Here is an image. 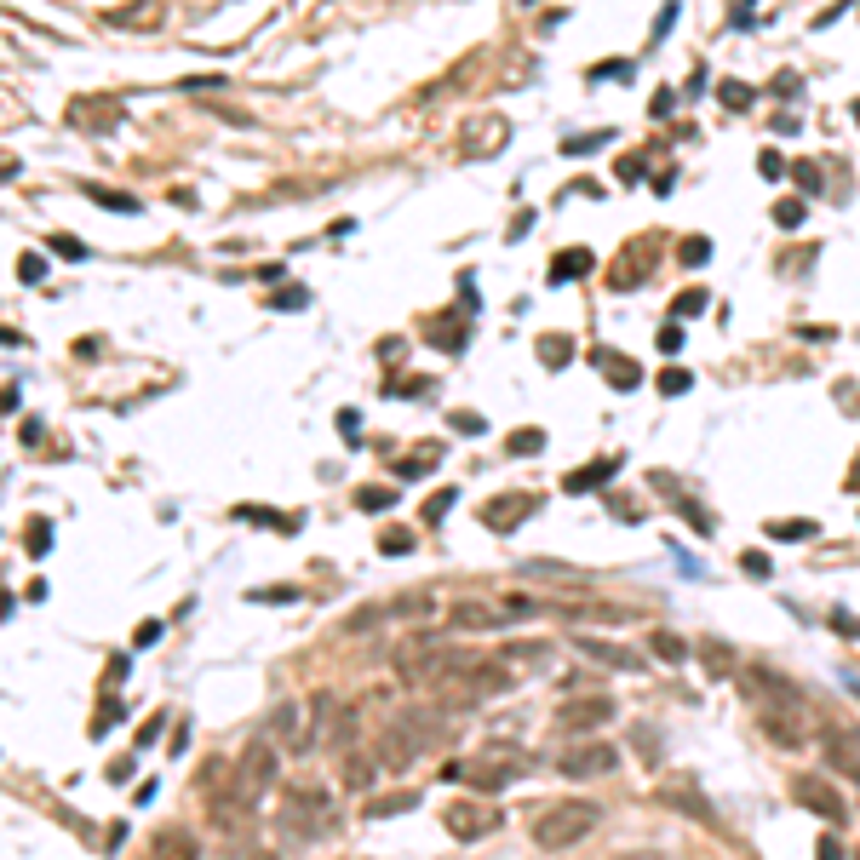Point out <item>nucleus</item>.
<instances>
[{
	"label": "nucleus",
	"mask_w": 860,
	"mask_h": 860,
	"mask_svg": "<svg viewBox=\"0 0 860 860\" xmlns=\"http://www.w3.org/2000/svg\"><path fill=\"white\" fill-rule=\"evenodd\" d=\"M700 654H706V660H700V665H706V671H729V648H723V643H700Z\"/></svg>",
	"instance_id": "nucleus-42"
},
{
	"label": "nucleus",
	"mask_w": 860,
	"mask_h": 860,
	"mask_svg": "<svg viewBox=\"0 0 860 860\" xmlns=\"http://www.w3.org/2000/svg\"><path fill=\"white\" fill-rule=\"evenodd\" d=\"M740 568H746V574H757V579H769V574H774L769 556H757V551H746V556H740Z\"/></svg>",
	"instance_id": "nucleus-51"
},
{
	"label": "nucleus",
	"mask_w": 860,
	"mask_h": 860,
	"mask_svg": "<svg viewBox=\"0 0 860 860\" xmlns=\"http://www.w3.org/2000/svg\"><path fill=\"white\" fill-rule=\"evenodd\" d=\"M648 648L660 654V660H683V654H688V643H683L677 631H654V637H648Z\"/></svg>",
	"instance_id": "nucleus-28"
},
{
	"label": "nucleus",
	"mask_w": 860,
	"mask_h": 860,
	"mask_svg": "<svg viewBox=\"0 0 860 860\" xmlns=\"http://www.w3.org/2000/svg\"><path fill=\"white\" fill-rule=\"evenodd\" d=\"M275 780V746H264V740H252L247 752L236 757V780H229V792L241 797V803H259V792Z\"/></svg>",
	"instance_id": "nucleus-6"
},
{
	"label": "nucleus",
	"mask_w": 860,
	"mask_h": 860,
	"mask_svg": "<svg viewBox=\"0 0 860 860\" xmlns=\"http://www.w3.org/2000/svg\"><path fill=\"white\" fill-rule=\"evenodd\" d=\"M700 310H706V287H683V293H677V322L700 316Z\"/></svg>",
	"instance_id": "nucleus-31"
},
{
	"label": "nucleus",
	"mask_w": 860,
	"mask_h": 860,
	"mask_svg": "<svg viewBox=\"0 0 860 860\" xmlns=\"http://www.w3.org/2000/svg\"><path fill=\"white\" fill-rule=\"evenodd\" d=\"M447 774H465V780L488 797V792H500V786H511L516 774H523V757H516L511 746H488L476 763H459V769H447Z\"/></svg>",
	"instance_id": "nucleus-4"
},
{
	"label": "nucleus",
	"mask_w": 860,
	"mask_h": 860,
	"mask_svg": "<svg viewBox=\"0 0 860 860\" xmlns=\"http://www.w3.org/2000/svg\"><path fill=\"white\" fill-rule=\"evenodd\" d=\"M539 447H545V430H534V425L511 436V453H539Z\"/></svg>",
	"instance_id": "nucleus-41"
},
{
	"label": "nucleus",
	"mask_w": 860,
	"mask_h": 860,
	"mask_svg": "<svg viewBox=\"0 0 860 860\" xmlns=\"http://www.w3.org/2000/svg\"><path fill=\"white\" fill-rule=\"evenodd\" d=\"M465 316H470V310H459V316H442V322H436V338H430V345L459 350V345H465Z\"/></svg>",
	"instance_id": "nucleus-25"
},
{
	"label": "nucleus",
	"mask_w": 860,
	"mask_h": 860,
	"mask_svg": "<svg viewBox=\"0 0 860 860\" xmlns=\"http://www.w3.org/2000/svg\"><path fill=\"white\" fill-rule=\"evenodd\" d=\"M574 648L579 654H591L597 665H620V671H637V660L625 648H614V643H597V637H574Z\"/></svg>",
	"instance_id": "nucleus-22"
},
{
	"label": "nucleus",
	"mask_w": 860,
	"mask_h": 860,
	"mask_svg": "<svg viewBox=\"0 0 860 860\" xmlns=\"http://www.w3.org/2000/svg\"><path fill=\"white\" fill-rule=\"evenodd\" d=\"M161 849L155 855H167V860H196V849H190V832H167V838H155Z\"/></svg>",
	"instance_id": "nucleus-29"
},
{
	"label": "nucleus",
	"mask_w": 860,
	"mask_h": 860,
	"mask_svg": "<svg viewBox=\"0 0 860 860\" xmlns=\"http://www.w3.org/2000/svg\"><path fill=\"white\" fill-rule=\"evenodd\" d=\"M442 826H447V838H459V843H482L493 826H500V809L482 803V797H453V803L442 809Z\"/></svg>",
	"instance_id": "nucleus-5"
},
{
	"label": "nucleus",
	"mask_w": 860,
	"mask_h": 860,
	"mask_svg": "<svg viewBox=\"0 0 860 860\" xmlns=\"http://www.w3.org/2000/svg\"><path fill=\"white\" fill-rule=\"evenodd\" d=\"M815 860H843V843H838V838H820V849H815Z\"/></svg>",
	"instance_id": "nucleus-54"
},
{
	"label": "nucleus",
	"mask_w": 860,
	"mask_h": 860,
	"mask_svg": "<svg viewBox=\"0 0 860 860\" xmlns=\"http://www.w3.org/2000/svg\"><path fill=\"white\" fill-rule=\"evenodd\" d=\"M534 511H539L534 493H500V500L482 505V523H488L493 534H511V528H516V523H528Z\"/></svg>",
	"instance_id": "nucleus-13"
},
{
	"label": "nucleus",
	"mask_w": 860,
	"mask_h": 860,
	"mask_svg": "<svg viewBox=\"0 0 860 860\" xmlns=\"http://www.w3.org/2000/svg\"><path fill=\"white\" fill-rule=\"evenodd\" d=\"M631 75H637V69L625 64V58H614V64H597V69H591V81H631Z\"/></svg>",
	"instance_id": "nucleus-36"
},
{
	"label": "nucleus",
	"mask_w": 860,
	"mask_h": 860,
	"mask_svg": "<svg viewBox=\"0 0 860 860\" xmlns=\"http://www.w3.org/2000/svg\"><path fill=\"white\" fill-rule=\"evenodd\" d=\"M41 275H46V259H41V252H23V259H18V282H41Z\"/></svg>",
	"instance_id": "nucleus-43"
},
{
	"label": "nucleus",
	"mask_w": 860,
	"mask_h": 860,
	"mask_svg": "<svg viewBox=\"0 0 860 860\" xmlns=\"http://www.w3.org/2000/svg\"><path fill=\"white\" fill-rule=\"evenodd\" d=\"M688 384H694V379H688L683 368H665V373H660V396H683Z\"/></svg>",
	"instance_id": "nucleus-39"
},
{
	"label": "nucleus",
	"mask_w": 860,
	"mask_h": 860,
	"mask_svg": "<svg viewBox=\"0 0 860 860\" xmlns=\"http://www.w3.org/2000/svg\"><path fill=\"white\" fill-rule=\"evenodd\" d=\"M402 809H414V797H379V803H368V820H384V815H402Z\"/></svg>",
	"instance_id": "nucleus-35"
},
{
	"label": "nucleus",
	"mask_w": 860,
	"mask_h": 860,
	"mask_svg": "<svg viewBox=\"0 0 860 860\" xmlns=\"http://www.w3.org/2000/svg\"><path fill=\"white\" fill-rule=\"evenodd\" d=\"M591 361H597V368L608 373V384H614V391H631V384L643 379V368H637L631 356H614V350H597V356H591Z\"/></svg>",
	"instance_id": "nucleus-18"
},
{
	"label": "nucleus",
	"mask_w": 860,
	"mask_h": 860,
	"mask_svg": "<svg viewBox=\"0 0 860 860\" xmlns=\"http://www.w3.org/2000/svg\"><path fill=\"white\" fill-rule=\"evenodd\" d=\"M505 138H511V127H505L500 115H488V120H470V127H465V138H459V143H465V155H493Z\"/></svg>",
	"instance_id": "nucleus-15"
},
{
	"label": "nucleus",
	"mask_w": 860,
	"mask_h": 860,
	"mask_svg": "<svg viewBox=\"0 0 860 860\" xmlns=\"http://www.w3.org/2000/svg\"><path fill=\"white\" fill-rule=\"evenodd\" d=\"M322 826H327V797L322 792H293L282 803V832L287 838L298 832V843H305V838H316Z\"/></svg>",
	"instance_id": "nucleus-8"
},
{
	"label": "nucleus",
	"mask_w": 860,
	"mask_h": 860,
	"mask_svg": "<svg viewBox=\"0 0 860 860\" xmlns=\"http://www.w3.org/2000/svg\"><path fill=\"white\" fill-rule=\"evenodd\" d=\"M803 201H780V207H774V224H780V229H797V224H803Z\"/></svg>",
	"instance_id": "nucleus-38"
},
{
	"label": "nucleus",
	"mask_w": 860,
	"mask_h": 860,
	"mask_svg": "<svg viewBox=\"0 0 860 860\" xmlns=\"http://www.w3.org/2000/svg\"><path fill=\"white\" fill-rule=\"evenodd\" d=\"M155 860H161V855H155Z\"/></svg>",
	"instance_id": "nucleus-59"
},
{
	"label": "nucleus",
	"mask_w": 860,
	"mask_h": 860,
	"mask_svg": "<svg viewBox=\"0 0 860 860\" xmlns=\"http://www.w3.org/2000/svg\"><path fill=\"white\" fill-rule=\"evenodd\" d=\"M591 270H597V259H591L585 247L556 252V259H551V282H579V275H591Z\"/></svg>",
	"instance_id": "nucleus-21"
},
{
	"label": "nucleus",
	"mask_w": 860,
	"mask_h": 860,
	"mask_svg": "<svg viewBox=\"0 0 860 860\" xmlns=\"http://www.w3.org/2000/svg\"><path fill=\"white\" fill-rule=\"evenodd\" d=\"M614 470H620V459H591V465L568 470V476H562V488H568V493H597L602 482L614 476Z\"/></svg>",
	"instance_id": "nucleus-17"
},
{
	"label": "nucleus",
	"mask_w": 860,
	"mask_h": 860,
	"mask_svg": "<svg viewBox=\"0 0 860 860\" xmlns=\"http://www.w3.org/2000/svg\"><path fill=\"white\" fill-rule=\"evenodd\" d=\"M637 178H643V155H625V161H620V184H637Z\"/></svg>",
	"instance_id": "nucleus-52"
},
{
	"label": "nucleus",
	"mask_w": 860,
	"mask_h": 860,
	"mask_svg": "<svg viewBox=\"0 0 860 860\" xmlns=\"http://www.w3.org/2000/svg\"><path fill=\"white\" fill-rule=\"evenodd\" d=\"M792 178L803 184V196H820V173H815L809 161H797V167H792Z\"/></svg>",
	"instance_id": "nucleus-47"
},
{
	"label": "nucleus",
	"mask_w": 860,
	"mask_h": 860,
	"mask_svg": "<svg viewBox=\"0 0 860 860\" xmlns=\"http://www.w3.org/2000/svg\"><path fill=\"white\" fill-rule=\"evenodd\" d=\"M87 196L98 201V207H115V213H138V201H132L127 190H98V184H87Z\"/></svg>",
	"instance_id": "nucleus-27"
},
{
	"label": "nucleus",
	"mask_w": 860,
	"mask_h": 860,
	"mask_svg": "<svg viewBox=\"0 0 860 860\" xmlns=\"http://www.w3.org/2000/svg\"><path fill=\"white\" fill-rule=\"evenodd\" d=\"M654 345H660V356H677V350L688 345V333H683V322H665L660 327V338H654Z\"/></svg>",
	"instance_id": "nucleus-32"
},
{
	"label": "nucleus",
	"mask_w": 860,
	"mask_h": 860,
	"mask_svg": "<svg viewBox=\"0 0 860 860\" xmlns=\"http://www.w3.org/2000/svg\"><path fill=\"white\" fill-rule=\"evenodd\" d=\"M797 803H803L809 815H820L826 826H843V820H849V803H843L838 786L820 780V774H803V780H797Z\"/></svg>",
	"instance_id": "nucleus-9"
},
{
	"label": "nucleus",
	"mask_w": 860,
	"mask_h": 860,
	"mask_svg": "<svg viewBox=\"0 0 860 860\" xmlns=\"http://www.w3.org/2000/svg\"><path fill=\"white\" fill-rule=\"evenodd\" d=\"M447 511H453V488H442V493L425 500V523H436V516H447Z\"/></svg>",
	"instance_id": "nucleus-44"
},
{
	"label": "nucleus",
	"mask_w": 860,
	"mask_h": 860,
	"mask_svg": "<svg viewBox=\"0 0 860 860\" xmlns=\"http://www.w3.org/2000/svg\"><path fill=\"white\" fill-rule=\"evenodd\" d=\"M391 500H396L391 488H361V493H356V505H361V511H391Z\"/></svg>",
	"instance_id": "nucleus-34"
},
{
	"label": "nucleus",
	"mask_w": 860,
	"mask_h": 860,
	"mask_svg": "<svg viewBox=\"0 0 860 860\" xmlns=\"http://www.w3.org/2000/svg\"><path fill=\"white\" fill-rule=\"evenodd\" d=\"M69 120H75V127H87V132H109V127H120V104H109V98H81L75 109H69Z\"/></svg>",
	"instance_id": "nucleus-16"
},
{
	"label": "nucleus",
	"mask_w": 860,
	"mask_h": 860,
	"mask_svg": "<svg viewBox=\"0 0 860 860\" xmlns=\"http://www.w3.org/2000/svg\"><path fill=\"white\" fill-rule=\"evenodd\" d=\"M270 734H275L282 746H293V752L316 746V734L305 729V706H275V711H270Z\"/></svg>",
	"instance_id": "nucleus-14"
},
{
	"label": "nucleus",
	"mask_w": 860,
	"mask_h": 860,
	"mask_svg": "<svg viewBox=\"0 0 860 860\" xmlns=\"http://www.w3.org/2000/svg\"><path fill=\"white\" fill-rule=\"evenodd\" d=\"M608 723H614V700H602V694L568 700V706L556 711V729H568V734H591V729H608Z\"/></svg>",
	"instance_id": "nucleus-11"
},
{
	"label": "nucleus",
	"mask_w": 860,
	"mask_h": 860,
	"mask_svg": "<svg viewBox=\"0 0 860 860\" xmlns=\"http://www.w3.org/2000/svg\"><path fill=\"white\" fill-rule=\"evenodd\" d=\"M556 769H562L568 780H602V774L620 769V746H608V740H585V746H574V752L556 757Z\"/></svg>",
	"instance_id": "nucleus-7"
},
{
	"label": "nucleus",
	"mask_w": 860,
	"mask_h": 860,
	"mask_svg": "<svg viewBox=\"0 0 860 860\" xmlns=\"http://www.w3.org/2000/svg\"><path fill=\"white\" fill-rule=\"evenodd\" d=\"M855 860H860V855H855Z\"/></svg>",
	"instance_id": "nucleus-60"
},
{
	"label": "nucleus",
	"mask_w": 860,
	"mask_h": 860,
	"mask_svg": "<svg viewBox=\"0 0 860 860\" xmlns=\"http://www.w3.org/2000/svg\"><path fill=\"white\" fill-rule=\"evenodd\" d=\"M338 774H345V786H350V792H361V786H368V780H373V774H379V757H361V752H345V769H338Z\"/></svg>",
	"instance_id": "nucleus-23"
},
{
	"label": "nucleus",
	"mask_w": 860,
	"mask_h": 860,
	"mask_svg": "<svg viewBox=\"0 0 860 860\" xmlns=\"http://www.w3.org/2000/svg\"><path fill=\"white\" fill-rule=\"evenodd\" d=\"M436 465V453H419V459H407V465H396L402 470V476H419V470H430Z\"/></svg>",
	"instance_id": "nucleus-53"
},
{
	"label": "nucleus",
	"mask_w": 860,
	"mask_h": 860,
	"mask_svg": "<svg viewBox=\"0 0 860 860\" xmlns=\"http://www.w3.org/2000/svg\"><path fill=\"white\" fill-rule=\"evenodd\" d=\"M305 305H310V293H305V287H282V293L270 298V310H305Z\"/></svg>",
	"instance_id": "nucleus-37"
},
{
	"label": "nucleus",
	"mask_w": 860,
	"mask_h": 860,
	"mask_svg": "<svg viewBox=\"0 0 860 860\" xmlns=\"http://www.w3.org/2000/svg\"><path fill=\"white\" fill-rule=\"evenodd\" d=\"M505 620H511V614H493V608H482V602H459V608H453L459 631H500Z\"/></svg>",
	"instance_id": "nucleus-19"
},
{
	"label": "nucleus",
	"mask_w": 860,
	"mask_h": 860,
	"mask_svg": "<svg viewBox=\"0 0 860 860\" xmlns=\"http://www.w3.org/2000/svg\"><path fill=\"white\" fill-rule=\"evenodd\" d=\"M740 683H746V694H752L757 711H809L803 688H797L786 671H774V665H746Z\"/></svg>",
	"instance_id": "nucleus-3"
},
{
	"label": "nucleus",
	"mask_w": 860,
	"mask_h": 860,
	"mask_svg": "<svg viewBox=\"0 0 860 860\" xmlns=\"http://www.w3.org/2000/svg\"><path fill=\"white\" fill-rule=\"evenodd\" d=\"M717 104L723 109H752L757 104V87H746V81H723V87H717Z\"/></svg>",
	"instance_id": "nucleus-26"
},
{
	"label": "nucleus",
	"mask_w": 860,
	"mask_h": 860,
	"mask_svg": "<svg viewBox=\"0 0 860 860\" xmlns=\"http://www.w3.org/2000/svg\"><path fill=\"white\" fill-rule=\"evenodd\" d=\"M826 763L838 774H849V780H860V746L849 740V734H826Z\"/></svg>",
	"instance_id": "nucleus-20"
},
{
	"label": "nucleus",
	"mask_w": 860,
	"mask_h": 860,
	"mask_svg": "<svg viewBox=\"0 0 860 860\" xmlns=\"http://www.w3.org/2000/svg\"><path fill=\"white\" fill-rule=\"evenodd\" d=\"M46 247H52L58 259H87V247H81L75 236H52V241H46Z\"/></svg>",
	"instance_id": "nucleus-46"
},
{
	"label": "nucleus",
	"mask_w": 860,
	"mask_h": 860,
	"mask_svg": "<svg viewBox=\"0 0 860 860\" xmlns=\"http://www.w3.org/2000/svg\"><path fill=\"white\" fill-rule=\"evenodd\" d=\"M447 425L465 430V436H482V430H488V419H482V414H465V407H459V414H447Z\"/></svg>",
	"instance_id": "nucleus-40"
},
{
	"label": "nucleus",
	"mask_w": 860,
	"mask_h": 860,
	"mask_svg": "<svg viewBox=\"0 0 860 860\" xmlns=\"http://www.w3.org/2000/svg\"><path fill=\"white\" fill-rule=\"evenodd\" d=\"M677 23V0H665V12H660V23H654V35H665Z\"/></svg>",
	"instance_id": "nucleus-55"
},
{
	"label": "nucleus",
	"mask_w": 860,
	"mask_h": 860,
	"mask_svg": "<svg viewBox=\"0 0 860 860\" xmlns=\"http://www.w3.org/2000/svg\"><path fill=\"white\" fill-rule=\"evenodd\" d=\"M757 173H763V178H786V161H780L774 150H763V155H757Z\"/></svg>",
	"instance_id": "nucleus-50"
},
{
	"label": "nucleus",
	"mask_w": 860,
	"mask_h": 860,
	"mask_svg": "<svg viewBox=\"0 0 860 860\" xmlns=\"http://www.w3.org/2000/svg\"><path fill=\"white\" fill-rule=\"evenodd\" d=\"M597 820H602L597 803H585V797H568V803H551V809L534 820V843H539L545 855L574 849L579 838H591V832H597Z\"/></svg>",
	"instance_id": "nucleus-2"
},
{
	"label": "nucleus",
	"mask_w": 860,
	"mask_h": 860,
	"mask_svg": "<svg viewBox=\"0 0 860 860\" xmlns=\"http://www.w3.org/2000/svg\"><path fill=\"white\" fill-rule=\"evenodd\" d=\"M671 109H677V92H671V87H660V92H654V104H648V115H654V120H665Z\"/></svg>",
	"instance_id": "nucleus-48"
},
{
	"label": "nucleus",
	"mask_w": 860,
	"mask_h": 860,
	"mask_svg": "<svg viewBox=\"0 0 860 860\" xmlns=\"http://www.w3.org/2000/svg\"><path fill=\"white\" fill-rule=\"evenodd\" d=\"M614 132H585V138H568V155H585V150H597V143H608Z\"/></svg>",
	"instance_id": "nucleus-49"
},
{
	"label": "nucleus",
	"mask_w": 860,
	"mask_h": 860,
	"mask_svg": "<svg viewBox=\"0 0 860 860\" xmlns=\"http://www.w3.org/2000/svg\"><path fill=\"white\" fill-rule=\"evenodd\" d=\"M648 270H654V241H631V247L608 264V287H614V293H631Z\"/></svg>",
	"instance_id": "nucleus-12"
},
{
	"label": "nucleus",
	"mask_w": 860,
	"mask_h": 860,
	"mask_svg": "<svg viewBox=\"0 0 860 860\" xmlns=\"http://www.w3.org/2000/svg\"><path fill=\"white\" fill-rule=\"evenodd\" d=\"M769 534L774 539H809V534H815V523H769Z\"/></svg>",
	"instance_id": "nucleus-45"
},
{
	"label": "nucleus",
	"mask_w": 860,
	"mask_h": 860,
	"mask_svg": "<svg viewBox=\"0 0 860 860\" xmlns=\"http://www.w3.org/2000/svg\"><path fill=\"white\" fill-rule=\"evenodd\" d=\"M539 361L545 368H568V361H574V345H568L562 333H545L539 338Z\"/></svg>",
	"instance_id": "nucleus-24"
},
{
	"label": "nucleus",
	"mask_w": 860,
	"mask_h": 860,
	"mask_svg": "<svg viewBox=\"0 0 860 860\" xmlns=\"http://www.w3.org/2000/svg\"><path fill=\"white\" fill-rule=\"evenodd\" d=\"M677 259H683V264H706V259H711V241H706V236H683Z\"/></svg>",
	"instance_id": "nucleus-33"
},
{
	"label": "nucleus",
	"mask_w": 860,
	"mask_h": 860,
	"mask_svg": "<svg viewBox=\"0 0 860 860\" xmlns=\"http://www.w3.org/2000/svg\"><path fill=\"white\" fill-rule=\"evenodd\" d=\"M436 734H442V717H436V706H407V711H396V717L379 729V746H373V757H379L384 774H402V769H414L419 752H430V746H436Z\"/></svg>",
	"instance_id": "nucleus-1"
},
{
	"label": "nucleus",
	"mask_w": 860,
	"mask_h": 860,
	"mask_svg": "<svg viewBox=\"0 0 860 860\" xmlns=\"http://www.w3.org/2000/svg\"><path fill=\"white\" fill-rule=\"evenodd\" d=\"M46 545H52V528H35V534H29V551H35V556H41V551H46Z\"/></svg>",
	"instance_id": "nucleus-56"
},
{
	"label": "nucleus",
	"mask_w": 860,
	"mask_h": 860,
	"mask_svg": "<svg viewBox=\"0 0 860 860\" xmlns=\"http://www.w3.org/2000/svg\"><path fill=\"white\" fill-rule=\"evenodd\" d=\"M614 860H671V855H660V849H625V855H614Z\"/></svg>",
	"instance_id": "nucleus-57"
},
{
	"label": "nucleus",
	"mask_w": 860,
	"mask_h": 860,
	"mask_svg": "<svg viewBox=\"0 0 860 860\" xmlns=\"http://www.w3.org/2000/svg\"><path fill=\"white\" fill-rule=\"evenodd\" d=\"M849 109H855V120H860V104H849Z\"/></svg>",
	"instance_id": "nucleus-58"
},
{
	"label": "nucleus",
	"mask_w": 860,
	"mask_h": 860,
	"mask_svg": "<svg viewBox=\"0 0 860 860\" xmlns=\"http://www.w3.org/2000/svg\"><path fill=\"white\" fill-rule=\"evenodd\" d=\"M379 551L384 556H407V551H414V534H407V528H384V534H379Z\"/></svg>",
	"instance_id": "nucleus-30"
},
{
	"label": "nucleus",
	"mask_w": 860,
	"mask_h": 860,
	"mask_svg": "<svg viewBox=\"0 0 860 860\" xmlns=\"http://www.w3.org/2000/svg\"><path fill=\"white\" fill-rule=\"evenodd\" d=\"M757 734L780 752H803L809 740V711H757Z\"/></svg>",
	"instance_id": "nucleus-10"
}]
</instances>
